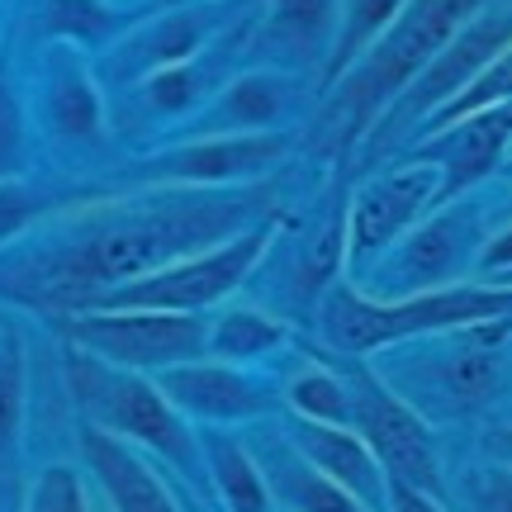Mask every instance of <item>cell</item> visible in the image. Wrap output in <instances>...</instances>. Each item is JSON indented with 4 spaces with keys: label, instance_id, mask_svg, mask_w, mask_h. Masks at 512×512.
<instances>
[{
    "label": "cell",
    "instance_id": "36",
    "mask_svg": "<svg viewBox=\"0 0 512 512\" xmlns=\"http://www.w3.org/2000/svg\"><path fill=\"white\" fill-rule=\"evenodd\" d=\"M484 451H489L498 465H512V427H503V432H489V437H484Z\"/></svg>",
    "mask_w": 512,
    "mask_h": 512
},
{
    "label": "cell",
    "instance_id": "13",
    "mask_svg": "<svg viewBox=\"0 0 512 512\" xmlns=\"http://www.w3.org/2000/svg\"><path fill=\"white\" fill-rule=\"evenodd\" d=\"M256 5L252 15H242L238 24H228L209 48L190 57V62H176L166 72H152L147 81H138L133 91H124V110L138 119L143 128H162V143L195 114L214 100V95L242 72L252 67V34H256Z\"/></svg>",
    "mask_w": 512,
    "mask_h": 512
},
{
    "label": "cell",
    "instance_id": "34",
    "mask_svg": "<svg viewBox=\"0 0 512 512\" xmlns=\"http://www.w3.org/2000/svg\"><path fill=\"white\" fill-rule=\"evenodd\" d=\"M508 271H512V219L498 223L494 233H489V242L479 247V256H475V280H470V285H489V290H494V285Z\"/></svg>",
    "mask_w": 512,
    "mask_h": 512
},
{
    "label": "cell",
    "instance_id": "27",
    "mask_svg": "<svg viewBox=\"0 0 512 512\" xmlns=\"http://www.w3.org/2000/svg\"><path fill=\"white\" fill-rule=\"evenodd\" d=\"M285 408L299 422L323 427H351V389L337 366H304L285 384Z\"/></svg>",
    "mask_w": 512,
    "mask_h": 512
},
{
    "label": "cell",
    "instance_id": "25",
    "mask_svg": "<svg viewBox=\"0 0 512 512\" xmlns=\"http://www.w3.org/2000/svg\"><path fill=\"white\" fill-rule=\"evenodd\" d=\"M408 0H342V15H337V38H332L328 67L318 76V100L342 81V76L375 48V38L403 15Z\"/></svg>",
    "mask_w": 512,
    "mask_h": 512
},
{
    "label": "cell",
    "instance_id": "35",
    "mask_svg": "<svg viewBox=\"0 0 512 512\" xmlns=\"http://www.w3.org/2000/svg\"><path fill=\"white\" fill-rule=\"evenodd\" d=\"M389 512H446L437 498L418 494V489H408L399 479H389Z\"/></svg>",
    "mask_w": 512,
    "mask_h": 512
},
{
    "label": "cell",
    "instance_id": "32",
    "mask_svg": "<svg viewBox=\"0 0 512 512\" xmlns=\"http://www.w3.org/2000/svg\"><path fill=\"white\" fill-rule=\"evenodd\" d=\"M24 512H86V484H81L72 465H48L34 479Z\"/></svg>",
    "mask_w": 512,
    "mask_h": 512
},
{
    "label": "cell",
    "instance_id": "2",
    "mask_svg": "<svg viewBox=\"0 0 512 512\" xmlns=\"http://www.w3.org/2000/svg\"><path fill=\"white\" fill-rule=\"evenodd\" d=\"M479 5L484 0H408L403 15L375 38V48L318 100L323 105V138L337 147L342 162L356 157V147L380 124V114L413 86V76L446 48V38Z\"/></svg>",
    "mask_w": 512,
    "mask_h": 512
},
{
    "label": "cell",
    "instance_id": "17",
    "mask_svg": "<svg viewBox=\"0 0 512 512\" xmlns=\"http://www.w3.org/2000/svg\"><path fill=\"white\" fill-rule=\"evenodd\" d=\"M508 152H512V100H503V105H489V110L465 114L456 124L422 133L408 157L437 166L441 176L437 204H451L494 181Z\"/></svg>",
    "mask_w": 512,
    "mask_h": 512
},
{
    "label": "cell",
    "instance_id": "9",
    "mask_svg": "<svg viewBox=\"0 0 512 512\" xmlns=\"http://www.w3.org/2000/svg\"><path fill=\"white\" fill-rule=\"evenodd\" d=\"M332 366L342 370V380L351 389V432L370 446V456L380 460L384 479H399L408 489L446 503V475H441L432 422L422 418L418 408H408L375 375V366L356 361V356H337V351H332Z\"/></svg>",
    "mask_w": 512,
    "mask_h": 512
},
{
    "label": "cell",
    "instance_id": "33",
    "mask_svg": "<svg viewBox=\"0 0 512 512\" xmlns=\"http://www.w3.org/2000/svg\"><path fill=\"white\" fill-rule=\"evenodd\" d=\"M19 408H24V370H19V347L0 342V456L19 437Z\"/></svg>",
    "mask_w": 512,
    "mask_h": 512
},
{
    "label": "cell",
    "instance_id": "22",
    "mask_svg": "<svg viewBox=\"0 0 512 512\" xmlns=\"http://www.w3.org/2000/svg\"><path fill=\"white\" fill-rule=\"evenodd\" d=\"M247 451H252L256 465H261L271 498L275 503H285L290 512H370V508H361L347 489H337L332 479L318 475L309 460L285 441V432L261 427V432L247 441Z\"/></svg>",
    "mask_w": 512,
    "mask_h": 512
},
{
    "label": "cell",
    "instance_id": "16",
    "mask_svg": "<svg viewBox=\"0 0 512 512\" xmlns=\"http://www.w3.org/2000/svg\"><path fill=\"white\" fill-rule=\"evenodd\" d=\"M38 119L62 152H105L110 147V110L86 53L67 43H43L38 57Z\"/></svg>",
    "mask_w": 512,
    "mask_h": 512
},
{
    "label": "cell",
    "instance_id": "15",
    "mask_svg": "<svg viewBox=\"0 0 512 512\" xmlns=\"http://www.w3.org/2000/svg\"><path fill=\"white\" fill-rule=\"evenodd\" d=\"M318 110V86L275 67H242L195 119H185L166 143L228 138V133H294Z\"/></svg>",
    "mask_w": 512,
    "mask_h": 512
},
{
    "label": "cell",
    "instance_id": "23",
    "mask_svg": "<svg viewBox=\"0 0 512 512\" xmlns=\"http://www.w3.org/2000/svg\"><path fill=\"white\" fill-rule=\"evenodd\" d=\"M133 19H138V10H119L110 0H38L29 29L43 43H67L95 62Z\"/></svg>",
    "mask_w": 512,
    "mask_h": 512
},
{
    "label": "cell",
    "instance_id": "31",
    "mask_svg": "<svg viewBox=\"0 0 512 512\" xmlns=\"http://www.w3.org/2000/svg\"><path fill=\"white\" fill-rule=\"evenodd\" d=\"M460 503L465 512H512V465H498V460L470 465L460 484Z\"/></svg>",
    "mask_w": 512,
    "mask_h": 512
},
{
    "label": "cell",
    "instance_id": "14",
    "mask_svg": "<svg viewBox=\"0 0 512 512\" xmlns=\"http://www.w3.org/2000/svg\"><path fill=\"white\" fill-rule=\"evenodd\" d=\"M441 176L432 162L403 157L394 166L370 171L366 181L356 185V195L347 200V266L351 275H361L384 256L403 233H413L432 209H437Z\"/></svg>",
    "mask_w": 512,
    "mask_h": 512
},
{
    "label": "cell",
    "instance_id": "3",
    "mask_svg": "<svg viewBox=\"0 0 512 512\" xmlns=\"http://www.w3.org/2000/svg\"><path fill=\"white\" fill-rule=\"evenodd\" d=\"M512 351V318H484L470 328L389 347V366L375 370L422 418H470L503 394Z\"/></svg>",
    "mask_w": 512,
    "mask_h": 512
},
{
    "label": "cell",
    "instance_id": "30",
    "mask_svg": "<svg viewBox=\"0 0 512 512\" xmlns=\"http://www.w3.org/2000/svg\"><path fill=\"white\" fill-rule=\"evenodd\" d=\"M24 171H29V124L10 86V62L0 53V181H15Z\"/></svg>",
    "mask_w": 512,
    "mask_h": 512
},
{
    "label": "cell",
    "instance_id": "6",
    "mask_svg": "<svg viewBox=\"0 0 512 512\" xmlns=\"http://www.w3.org/2000/svg\"><path fill=\"white\" fill-rule=\"evenodd\" d=\"M67 380H72L91 427L128 441V446H143L152 456H162L176 475L204 479L200 437H195V427L166 403L157 380L133 375V370H119V366H105V361H95L86 351H72V356H67Z\"/></svg>",
    "mask_w": 512,
    "mask_h": 512
},
{
    "label": "cell",
    "instance_id": "4",
    "mask_svg": "<svg viewBox=\"0 0 512 512\" xmlns=\"http://www.w3.org/2000/svg\"><path fill=\"white\" fill-rule=\"evenodd\" d=\"M484 318H512V290L489 285H456L437 294H413V299H370L351 280H332L318 299V332L337 356L366 361L375 351L403 347L418 337H437L451 328H470Z\"/></svg>",
    "mask_w": 512,
    "mask_h": 512
},
{
    "label": "cell",
    "instance_id": "7",
    "mask_svg": "<svg viewBox=\"0 0 512 512\" xmlns=\"http://www.w3.org/2000/svg\"><path fill=\"white\" fill-rule=\"evenodd\" d=\"M508 43H512V5H489V0H484L475 15L446 38V48L413 76V86L380 114V124L370 128L366 143L356 147V152H366L370 166H375L384 152L413 143L418 128L427 124L446 100H456V95L465 91V86H470V81H475L503 48H508Z\"/></svg>",
    "mask_w": 512,
    "mask_h": 512
},
{
    "label": "cell",
    "instance_id": "5",
    "mask_svg": "<svg viewBox=\"0 0 512 512\" xmlns=\"http://www.w3.org/2000/svg\"><path fill=\"white\" fill-rule=\"evenodd\" d=\"M494 204L484 195H460L451 204H437L427 219L403 233L384 256H375L351 285L370 299H413V294L456 290L475 280V256L494 233Z\"/></svg>",
    "mask_w": 512,
    "mask_h": 512
},
{
    "label": "cell",
    "instance_id": "1",
    "mask_svg": "<svg viewBox=\"0 0 512 512\" xmlns=\"http://www.w3.org/2000/svg\"><path fill=\"white\" fill-rule=\"evenodd\" d=\"M271 190L238 185V190H171V185H143L133 195L100 204L72 228H57L53 238L5 256L0 271L15 285H34L53 299H76L86 309L114 285H128L147 271H162L181 256L238 238L271 214Z\"/></svg>",
    "mask_w": 512,
    "mask_h": 512
},
{
    "label": "cell",
    "instance_id": "20",
    "mask_svg": "<svg viewBox=\"0 0 512 512\" xmlns=\"http://www.w3.org/2000/svg\"><path fill=\"white\" fill-rule=\"evenodd\" d=\"M280 432L299 456L309 460L323 479H332L337 489H347L361 508L389 512V479H384L380 460L370 456V446L351 427H323V422H299L280 418Z\"/></svg>",
    "mask_w": 512,
    "mask_h": 512
},
{
    "label": "cell",
    "instance_id": "29",
    "mask_svg": "<svg viewBox=\"0 0 512 512\" xmlns=\"http://www.w3.org/2000/svg\"><path fill=\"white\" fill-rule=\"evenodd\" d=\"M503 100H512V43L494 57V62H489V67H484V72L475 76V81H470V86H465V91L456 95V100H446V105H441V110L418 128V138H422V133H432V128L456 124V119H465V114H475V110L503 105ZM418 138H413V143H418ZM413 143H408V147H413Z\"/></svg>",
    "mask_w": 512,
    "mask_h": 512
},
{
    "label": "cell",
    "instance_id": "10",
    "mask_svg": "<svg viewBox=\"0 0 512 512\" xmlns=\"http://www.w3.org/2000/svg\"><path fill=\"white\" fill-rule=\"evenodd\" d=\"M261 0H181L171 10H152V15H138L124 34L114 38L105 53L95 57V81L100 91H133L138 81H147L152 72H166L176 62H190V57L209 48L214 38L238 24L242 15H252Z\"/></svg>",
    "mask_w": 512,
    "mask_h": 512
},
{
    "label": "cell",
    "instance_id": "24",
    "mask_svg": "<svg viewBox=\"0 0 512 512\" xmlns=\"http://www.w3.org/2000/svg\"><path fill=\"white\" fill-rule=\"evenodd\" d=\"M200 456H204V479L214 484V494L228 512H271L275 498L266 489V475L256 456L247 451V441L228 427H200Z\"/></svg>",
    "mask_w": 512,
    "mask_h": 512
},
{
    "label": "cell",
    "instance_id": "11",
    "mask_svg": "<svg viewBox=\"0 0 512 512\" xmlns=\"http://www.w3.org/2000/svg\"><path fill=\"white\" fill-rule=\"evenodd\" d=\"M299 133H228V138H181L162 143L119 171L124 185H171V190H238L266 181L294 152Z\"/></svg>",
    "mask_w": 512,
    "mask_h": 512
},
{
    "label": "cell",
    "instance_id": "26",
    "mask_svg": "<svg viewBox=\"0 0 512 512\" xmlns=\"http://www.w3.org/2000/svg\"><path fill=\"white\" fill-rule=\"evenodd\" d=\"M290 342V332L280 318L261 309H223L214 323H209V337H204V356L209 361H223V366H252L261 356H271Z\"/></svg>",
    "mask_w": 512,
    "mask_h": 512
},
{
    "label": "cell",
    "instance_id": "12",
    "mask_svg": "<svg viewBox=\"0 0 512 512\" xmlns=\"http://www.w3.org/2000/svg\"><path fill=\"white\" fill-rule=\"evenodd\" d=\"M62 332L76 351L133 375H162L171 366L204 361L209 323L200 313H147V309H81Z\"/></svg>",
    "mask_w": 512,
    "mask_h": 512
},
{
    "label": "cell",
    "instance_id": "28",
    "mask_svg": "<svg viewBox=\"0 0 512 512\" xmlns=\"http://www.w3.org/2000/svg\"><path fill=\"white\" fill-rule=\"evenodd\" d=\"M76 195H95V190H67V185L29 181V176L0 181V247L24 238L38 219H48V214L62 209V204H72Z\"/></svg>",
    "mask_w": 512,
    "mask_h": 512
},
{
    "label": "cell",
    "instance_id": "8",
    "mask_svg": "<svg viewBox=\"0 0 512 512\" xmlns=\"http://www.w3.org/2000/svg\"><path fill=\"white\" fill-rule=\"evenodd\" d=\"M280 219L266 214L261 223L242 228L238 238L219 242V247H204L195 256H181L162 271H147L128 285H114L100 299H91L86 309H147V313H204L223 304L228 294H238L247 280L256 275L261 256L271 252ZM81 313V309H76Z\"/></svg>",
    "mask_w": 512,
    "mask_h": 512
},
{
    "label": "cell",
    "instance_id": "37",
    "mask_svg": "<svg viewBox=\"0 0 512 512\" xmlns=\"http://www.w3.org/2000/svg\"><path fill=\"white\" fill-rule=\"evenodd\" d=\"M494 290H512V271H508V275H503V280H498Z\"/></svg>",
    "mask_w": 512,
    "mask_h": 512
},
{
    "label": "cell",
    "instance_id": "21",
    "mask_svg": "<svg viewBox=\"0 0 512 512\" xmlns=\"http://www.w3.org/2000/svg\"><path fill=\"white\" fill-rule=\"evenodd\" d=\"M81 456H86V470L105 489L114 512H181V503L166 489V479L152 475V465L128 441L86 422L81 427Z\"/></svg>",
    "mask_w": 512,
    "mask_h": 512
},
{
    "label": "cell",
    "instance_id": "18",
    "mask_svg": "<svg viewBox=\"0 0 512 512\" xmlns=\"http://www.w3.org/2000/svg\"><path fill=\"white\" fill-rule=\"evenodd\" d=\"M157 389L166 403L181 413L185 422H204V427H238V422H261L280 408L266 380L247 375L242 366H223V361H190V366H171L157 375Z\"/></svg>",
    "mask_w": 512,
    "mask_h": 512
},
{
    "label": "cell",
    "instance_id": "19",
    "mask_svg": "<svg viewBox=\"0 0 512 512\" xmlns=\"http://www.w3.org/2000/svg\"><path fill=\"white\" fill-rule=\"evenodd\" d=\"M342 0H261L252 34V67L304 76L318 86L337 38Z\"/></svg>",
    "mask_w": 512,
    "mask_h": 512
}]
</instances>
